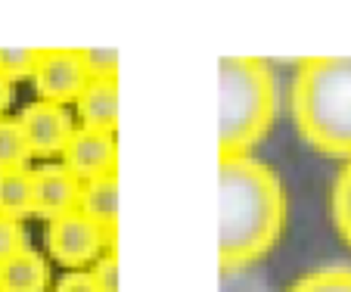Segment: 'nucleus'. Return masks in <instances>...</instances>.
<instances>
[{
  "instance_id": "nucleus-1",
  "label": "nucleus",
  "mask_w": 351,
  "mask_h": 292,
  "mask_svg": "<svg viewBox=\"0 0 351 292\" xmlns=\"http://www.w3.org/2000/svg\"><path fill=\"white\" fill-rule=\"evenodd\" d=\"M286 221L277 174L252 156H221L218 168V261L233 273L261 261Z\"/></svg>"
},
{
  "instance_id": "nucleus-2",
  "label": "nucleus",
  "mask_w": 351,
  "mask_h": 292,
  "mask_svg": "<svg viewBox=\"0 0 351 292\" xmlns=\"http://www.w3.org/2000/svg\"><path fill=\"white\" fill-rule=\"evenodd\" d=\"M289 103L305 143L324 156L351 162V56L302 60Z\"/></svg>"
},
{
  "instance_id": "nucleus-3",
  "label": "nucleus",
  "mask_w": 351,
  "mask_h": 292,
  "mask_svg": "<svg viewBox=\"0 0 351 292\" xmlns=\"http://www.w3.org/2000/svg\"><path fill=\"white\" fill-rule=\"evenodd\" d=\"M277 119V81L258 56H227L218 66V149L249 156Z\"/></svg>"
},
{
  "instance_id": "nucleus-4",
  "label": "nucleus",
  "mask_w": 351,
  "mask_h": 292,
  "mask_svg": "<svg viewBox=\"0 0 351 292\" xmlns=\"http://www.w3.org/2000/svg\"><path fill=\"white\" fill-rule=\"evenodd\" d=\"M112 236L115 233L103 230L75 208V212H66L47 224V252L53 255L56 265L69 267V271H81L84 265L103 258L106 249H112Z\"/></svg>"
},
{
  "instance_id": "nucleus-5",
  "label": "nucleus",
  "mask_w": 351,
  "mask_h": 292,
  "mask_svg": "<svg viewBox=\"0 0 351 292\" xmlns=\"http://www.w3.org/2000/svg\"><path fill=\"white\" fill-rule=\"evenodd\" d=\"M87 72L81 66L78 50H40L38 66H34L32 84L38 90V100L66 106L75 103L87 87Z\"/></svg>"
},
{
  "instance_id": "nucleus-6",
  "label": "nucleus",
  "mask_w": 351,
  "mask_h": 292,
  "mask_svg": "<svg viewBox=\"0 0 351 292\" xmlns=\"http://www.w3.org/2000/svg\"><path fill=\"white\" fill-rule=\"evenodd\" d=\"M19 127L28 140V149H32V159H53V156H62L69 137L75 134L72 115L66 112V106H56V103H44L34 100L28 103L19 112Z\"/></svg>"
},
{
  "instance_id": "nucleus-7",
  "label": "nucleus",
  "mask_w": 351,
  "mask_h": 292,
  "mask_svg": "<svg viewBox=\"0 0 351 292\" xmlns=\"http://www.w3.org/2000/svg\"><path fill=\"white\" fill-rule=\"evenodd\" d=\"M60 159H62L60 165L66 168L78 184H87V180H99V178L115 174L119 146H115L112 134H97V131L75 127V134L69 137Z\"/></svg>"
},
{
  "instance_id": "nucleus-8",
  "label": "nucleus",
  "mask_w": 351,
  "mask_h": 292,
  "mask_svg": "<svg viewBox=\"0 0 351 292\" xmlns=\"http://www.w3.org/2000/svg\"><path fill=\"white\" fill-rule=\"evenodd\" d=\"M81 184L62 165H44L32 171V215L53 221L78 208Z\"/></svg>"
},
{
  "instance_id": "nucleus-9",
  "label": "nucleus",
  "mask_w": 351,
  "mask_h": 292,
  "mask_svg": "<svg viewBox=\"0 0 351 292\" xmlns=\"http://www.w3.org/2000/svg\"><path fill=\"white\" fill-rule=\"evenodd\" d=\"M78 119L84 131L115 134L119 125V84L115 81H87L78 100Z\"/></svg>"
},
{
  "instance_id": "nucleus-10",
  "label": "nucleus",
  "mask_w": 351,
  "mask_h": 292,
  "mask_svg": "<svg viewBox=\"0 0 351 292\" xmlns=\"http://www.w3.org/2000/svg\"><path fill=\"white\" fill-rule=\"evenodd\" d=\"M47 286H50V267L34 249H22L19 255L0 265V292H47Z\"/></svg>"
},
{
  "instance_id": "nucleus-11",
  "label": "nucleus",
  "mask_w": 351,
  "mask_h": 292,
  "mask_svg": "<svg viewBox=\"0 0 351 292\" xmlns=\"http://www.w3.org/2000/svg\"><path fill=\"white\" fill-rule=\"evenodd\" d=\"M78 212L103 230L115 233V221H119V180H115V174L81 184Z\"/></svg>"
},
{
  "instance_id": "nucleus-12",
  "label": "nucleus",
  "mask_w": 351,
  "mask_h": 292,
  "mask_svg": "<svg viewBox=\"0 0 351 292\" xmlns=\"http://www.w3.org/2000/svg\"><path fill=\"white\" fill-rule=\"evenodd\" d=\"M0 215L16 221L32 215V171L28 168L0 171Z\"/></svg>"
},
{
  "instance_id": "nucleus-13",
  "label": "nucleus",
  "mask_w": 351,
  "mask_h": 292,
  "mask_svg": "<svg viewBox=\"0 0 351 292\" xmlns=\"http://www.w3.org/2000/svg\"><path fill=\"white\" fill-rule=\"evenodd\" d=\"M28 159H32V149H28V140L22 134L19 121L0 119V171L25 168Z\"/></svg>"
},
{
  "instance_id": "nucleus-14",
  "label": "nucleus",
  "mask_w": 351,
  "mask_h": 292,
  "mask_svg": "<svg viewBox=\"0 0 351 292\" xmlns=\"http://www.w3.org/2000/svg\"><path fill=\"white\" fill-rule=\"evenodd\" d=\"M286 292H351V267H320L295 280Z\"/></svg>"
},
{
  "instance_id": "nucleus-15",
  "label": "nucleus",
  "mask_w": 351,
  "mask_h": 292,
  "mask_svg": "<svg viewBox=\"0 0 351 292\" xmlns=\"http://www.w3.org/2000/svg\"><path fill=\"white\" fill-rule=\"evenodd\" d=\"M332 221H336L339 236L351 246V162H345L332 184Z\"/></svg>"
},
{
  "instance_id": "nucleus-16",
  "label": "nucleus",
  "mask_w": 351,
  "mask_h": 292,
  "mask_svg": "<svg viewBox=\"0 0 351 292\" xmlns=\"http://www.w3.org/2000/svg\"><path fill=\"white\" fill-rule=\"evenodd\" d=\"M40 50H28V47H3L0 50V75L16 84L22 78H32L34 66H38Z\"/></svg>"
},
{
  "instance_id": "nucleus-17",
  "label": "nucleus",
  "mask_w": 351,
  "mask_h": 292,
  "mask_svg": "<svg viewBox=\"0 0 351 292\" xmlns=\"http://www.w3.org/2000/svg\"><path fill=\"white\" fill-rule=\"evenodd\" d=\"M81 66L90 81H115L119 72V50H78Z\"/></svg>"
},
{
  "instance_id": "nucleus-18",
  "label": "nucleus",
  "mask_w": 351,
  "mask_h": 292,
  "mask_svg": "<svg viewBox=\"0 0 351 292\" xmlns=\"http://www.w3.org/2000/svg\"><path fill=\"white\" fill-rule=\"evenodd\" d=\"M22 249H28L22 221L0 215V265H3V261H10L13 255H19Z\"/></svg>"
},
{
  "instance_id": "nucleus-19",
  "label": "nucleus",
  "mask_w": 351,
  "mask_h": 292,
  "mask_svg": "<svg viewBox=\"0 0 351 292\" xmlns=\"http://www.w3.org/2000/svg\"><path fill=\"white\" fill-rule=\"evenodd\" d=\"M93 280H97L99 292H119V258H115V249H109L103 258L93 261Z\"/></svg>"
},
{
  "instance_id": "nucleus-20",
  "label": "nucleus",
  "mask_w": 351,
  "mask_h": 292,
  "mask_svg": "<svg viewBox=\"0 0 351 292\" xmlns=\"http://www.w3.org/2000/svg\"><path fill=\"white\" fill-rule=\"evenodd\" d=\"M53 292H99V286L90 271H69L66 277H60Z\"/></svg>"
},
{
  "instance_id": "nucleus-21",
  "label": "nucleus",
  "mask_w": 351,
  "mask_h": 292,
  "mask_svg": "<svg viewBox=\"0 0 351 292\" xmlns=\"http://www.w3.org/2000/svg\"><path fill=\"white\" fill-rule=\"evenodd\" d=\"M10 103H13V84L0 75V119H3V112L10 109Z\"/></svg>"
}]
</instances>
